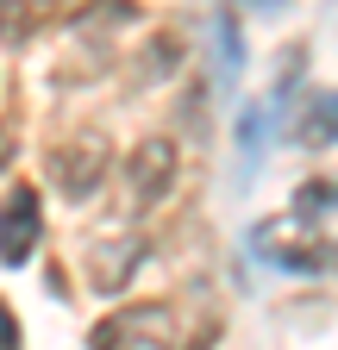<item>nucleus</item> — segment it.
Here are the masks:
<instances>
[{
    "instance_id": "nucleus-1",
    "label": "nucleus",
    "mask_w": 338,
    "mask_h": 350,
    "mask_svg": "<svg viewBox=\"0 0 338 350\" xmlns=\"http://www.w3.org/2000/svg\"><path fill=\"white\" fill-rule=\"evenodd\" d=\"M250 250H257L263 262H276V269H294V275H326V269H338V244H326L320 232H307V213L257 226V232H250Z\"/></svg>"
},
{
    "instance_id": "nucleus-2",
    "label": "nucleus",
    "mask_w": 338,
    "mask_h": 350,
    "mask_svg": "<svg viewBox=\"0 0 338 350\" xmlns=\"http://www.w3.org/2000/svg\"><path fill=\"white\" fill-rule=\"evenodd\" d=\"M101 175H107V144H101V138L69 144V150H57V163H51V182H57L69 200H88V194L101 188Z\"/></svg>"
},
{
    "instance_id": "nucleus-3",
    "label": "nucleus",
    "mask_w": 338,
    "mask_h": 350,
    "mask_svg": "<svg viewBox=\"0 0 338 350\" xmlns=\"http://www.w3.org/2000/svg\"><path fill=\"white\" fill-rule=\"evenodd\" d=\"M169 188H176V144L169 138L138 144V157H132V206H157Z\"/></svg>"
},
{
    "instance_id": "nucleus-4",
    "label": "nucleus",
    "mask_w": 338,
    "mask_h": 350,
    "mask_svg": "<svg viewBox=\"0 0 338 350\" xmlns=\"http://www.w3.org/2000/svg\"><path fill=\"white\" fill-rule=\"evenodd\" d=\"M38 244V188H13L0 206V262H25Z\"/></svg>"
},
{
    "instance_id": "nucleus-5",
    "label": "nucleus",
    "mask_w": 338,
    "mask_h": 350,
    "mask_svg": "<svg viewBox=\"0 0 338 350\" xmlns=\"http://www.w3.org/2000/svg\"><path fill=\"white\" fill-rule=\"evenodd\" d=\"M294 138H301L307 150L338 144V94H307V113H301V125H294Z\"/></svg>"
},
{
    "instance_id": "nucleus-6",
    "label": "nucleus",
    "mask_w": 338,
    "mask_h": 350,
    "mask_svg": "<svg viewBox=\"0 0 338 350\" xmlns=\"http://www.w3.org/2000/svg\"><path fill=\"white\" fill-rule=\"evenodd\" d=\"M0 350H19V325H13L7 306H0Z\"/></svg>"
}]
</instances>
